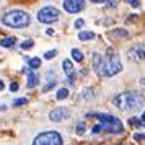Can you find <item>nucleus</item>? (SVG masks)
Wrapping results in <instances>:
<instances>
[{
	"label": "nucleus",
	"mask_w": 145,
	"mask_h": 145,
	"mask_svg": "<svg viewBox=\"0 0 145 145\" xmlns=\"http://www.w3.org/2000/svg\"><path fill=\"white\" fill-rule=\"evenodd\" d=\"M16 39H15L13 36H7V38H3V39H0V46L2 47H13Z\"/></svg>",
	"instance_id": "obj_14"
},
{
	"label": "nucleus",
	"mask_w": 145,
	"mask_h": 145,
	"mask_svg": "<svg viewBox=\"0 0 145 145\" xmlns=\"http://www.w3.org/2000/svg\"><path fill=\"white\" fill-rule=\"evenodd\" d=\"M31 21V16L25 12V10H10L2 16V23L5 26L10 28H16V29H21V28H26Z\"/></svg>",
	"instance_id": "obj_3"
},
{
	"label": "nucleus",
	"mask_w": 145,
	"mask_h": 145,
	"mask_svg": "<svg viewBox=\"0 0 145 145\" xmlns=\"http://www.w3.org/2000/svg\"><path fill=\"white\" fill-rule=\"evenodd\" d=\"M91 64H93V70L96 72V75H99V77H101V69H103V56H101L99 52H93Z\"/></svg>",
	"instance_id": "obj_11"
},
{
	"label": "nucleus",
	"mask_w": 145,
	"mask_h": 145,
	"mask_svg": "<svg viewBox=\"0 0 145 145\" xmlns=\"http://www.w3.org/2000/svg\"><path fill=\"white\" fill-rule=\"evenodd\" d=\"M129 125H137V127H140L142 125V122H140V118H135V116H132V118H129Z\"/></svg>",
	"instance_id": "obj_20"
},
{
	"label": "nucleus",
	"mask_w": 145,
	"mask_h": 145,
	"mask_svg": "<svg viewBox=\"0 0 145 145\" xmlns=\"http://www.w3.org/2000/svg\"><path fill=\"white\" fill-rule=\"evenodd\" d=\"M134 140H145V134H134Z\"/></svg>",
	"instance_id": "obj_28"
},
{
	"label": "nucleus",
	"mask_w": 145,
	"mask_h": 145,
	"mask_svg": "<svg viewBox=\"0 0 145 145\" xmlns=\"http://www.w3.org/2000/svg\"><path fill=\"white\" fill-rule=\"evenodd\" d=\"M99 132H103V127H101V124H96L91 127V134H99Z\"/></svg>",
	"instance_id": "obj_25"
},
{
	"label": "nucleus",
	"mask_w": 145,
	"mask_h": 145,
	"mask_svg": "<svg viewBox=\"0 0 145 145\" xmlns=\"http://www.w3.org/2000/svg\"><path fill=\"white\" fill-rule=\"evenodd\" d=\"M140 83H142V85L145 86V77H144V78H142V80H140Z\"/></svg>",
	"instance_id": "obj_33"
},
{
	"label": "nucleus",
	"mask_w": 145,
	"mask_h": 145,
	"mask_svg": "<svg viewBox=\"0 0 145 145\" xmlns=\"http://www.w3.org/2000/svg\"><path fill=\"white\" fill-rule=\"evenodd\" d=\"M140 122H142V125L145 127V111H144V114H142V118H140Z\"/></svg>",
	"instance_id": "obj_31"
},
{
	"label": "nucleus",
	"mask_w": 145,
	"mask_h": 145,
	"mask_svg": "<svg viewBox=\"0 0 145 145\" xmlns=\"http://www.w3.org/2000/svg\"><path fill=\"white\" fill-rule=\"evenodd\" d=\"M3 88H5V83H3V80H0V91H2Z\"/></svg>",
	"instance_id": "obj_32"
},
{
	"label": "nucleus",
	"mask_w": 145,
	"mask_h": 145,
	"mask_svg": "<svg viewBox=\"0 0 145 145\" xmlns=\"http://www.w3.org/2000/svg\"><path fill=\"white\" fill-rule=\"evenodd\" d=\"M72 59L75 62H82L83 60V52L80 49H72Z\"/></svg>",
	"instance_id": "obj_19"
},
{
	"label": "nucleus",
	"mask_w": 145,
	"mask_h": 145,
	"mask_svg": "<svg viewBox=\"0 0 145 145\" xmlns=\"http://www.w3.org/2000/svg\"><path fill=\"white\" fill-rule=\"evenodd\" d=\"M38 77H36V73L34 72H31V70H28V83H26V86L31 90V88H34V86L38 85Z\"/></svg>",
	"instance_id": "obj_13"
},
{
	"label": "nucleus",
	"mask_w": 145,
	"mask_h": 145,
	"mask_svg": "<svg viewBox=\"0 0 145 145\" xmlns=\"http://www.w3.org/2000/svg\"><path fill=\"white\" fill-rule=\"evenodd\" d=\"M26 103H28L26 98H18L13 101V106H23V105H26Z\"/></svg>",
	"instance_id": "obj_24"
},
{
	"label": "nucleus",
	"mask_w": 145,
	"mask_h": 145,
	"mask_svg": "<svg viewBox=\"0 0 145 145\" xmlns=\"http://www.w3.org/2000/svg\"><path fill=\"white\" fill-rule=\"evenodd\" d=\"M119 72H122V64L119 56L112 49H108L103 57V69H101V77H114Z\"/></svg>",
	"instance_id": "obj_4"
},
{
	"label": "nucleus",
	"mask_w": 145,
	"mask_h": 145,
	"mask_svg": "<svg viewBox=\"0 0 145 145\" xmlns=\"http://www.w3.org/2000/svg\"><path fill=\"white\" fill-rule=\"evenodd\" d=\"M28 67H29L31 70L39 69V67H41V59H39V57H33V59H29V60H28Z\"/></svg>",
	"instance_id": "obj_17"
},
{
	"label": "nucleus",
	"mask_w": 145,
	"mask_h": 145,
	"mask_svg": "<svg viewBox=\"0 0 145 145\" xmlns=\"http://www.w3.org/2000/svg\"><path fill=\"white\" fill-rule=\"evenodd\" d=\"M129 59L132 60H144L145 59V51L142 49V46H134L129 49Z\"/></svg>",
	"instance_id": "obj_10"
},
{
	"label": "nucleus",
	"mask_w": 145,
	"mask_h": 145,
	"mask_svg": "<svg viewBox=\"0 0 145 145\" xmlns=\"http://www.w3.org/2000/svg\"><path fill=\"white\" fill-rule=\"evenodd\" d=\"M56 98L59 99V101L69 98V90H67V88H59V90H57V95H56Z\"/></svg>",
	"instance_id": "obj_18"
},
{
	"label": "nucleus",
	"mask_w": 145,
	"mask_h": 145,
	"mask_svg": "<svg viewBox=\"0 0 145 145\" xmlns=\"http://www.w3.org/2000/svg\"><path fill=\"white\" fill-rule=\"evenodd\" d=\"M93 3H105V2H109V0H90Z\"/></svg>",
	"instance_id": "obj_30"
},
{
	"label": "nucleus",
	"mask_w": 145,
	"mask_h": 145,
	"mask_svg": "<svg viewBox=\"0 0 145 145\" xmlns=\"http://www.w3.org/2000/svg\"><path fill=\"white\" fill-rule=\"evenodd\" d=\"M95 36H96V34L93 33V31H80L78 39L80 41H91V39H95Z\"/></svg>",
	"instance_id": "obj_15"
},
{
	"label": "nucleus",
	"mask_w": 145,
	"mask_h": 145,
	"mask_svg": "<svg viewBox=\"0 0 145 145\" xmlns=\"http://www.w3.org/2000/svg\"><path fill=\"white\" fill-rule=\"evenodd\" d=\"M36 18L39 23H46V25H51V23H56L59 20V10L54 7H42L38 12Z\"/></svg>",
	"instance_id": "obj_6"
},
{
	"label": "nucleus",
	"mask_w": 145,
	"mask_h": 145,
	"mask_svg": "<svg viewBox=\"0 0 145 145\" xmlns=\"http://www.w3.org/2000/svg\"><path fill=\"white\" fill-rule=\"evenodd\" d=\"M18 83H10V91H18Z\"/></svg>",
	"instance_id": "obj_29"
},
{
	"label": "nucleus",
	"mask_w": 145,
	"mask_h": 145,
	"mask_svg": "<svg viewBox=\"0 0 145 145\" xmlns=\"http://www.w3.org/2000/svg\"><path fill=\"white\" fill-rule=\"evenodd\" d=\"M62 70H64V73L69 77V83L72 85V83H73V78H75V67H73L72 60H69V59H64V60H62Z\"/></svg>",
	"instance_id": "obj_9"
},
{
	"label": "nucleus",
	"mask_w": 145,
	"mask_h": 145,
	"mask_svg": "<svg viewBox=\"0 0 145 145\" xmlns=\"http://www.w3.org/2000/svg\"><path fill=\"white\" fill-rule=\"evenodd\" d=\"M80 98H82V99H93V98H95L93 88H90V86L83 88V91H82V96H80Z\"/></svg>",
	"instance_id": "obj_16"
},
{
	"label": "nucleus",
	"mask_w": 145,
	"mask_h": 145,
	"mask_svg": "<svg viewBox=\"0 0 145 145\" xmlns=\"http://www.w3.org/2000/svg\"><path fill=\"white\" fill-rule=\"evenodd\" d=\"M112 105L121 111H137L145 106V96L138 91H124L112 98Z\"/></svg>",
	"instance_id": "obj_1"
},
{
	"label": "nucleus",
	"mask_w": 145,
	"mask_h": 145,
	"mask_svg": "<svg viewBox=\"0 0 145 145\" xmlns=\"http://www.w3.org/2000/svg\"><path fill=\"white\" fill-rule=\"evenodd\" d=\"M119 145H124V144H119Z\"/></svg>",
	"instance_id": "obj_34"
},
{
	"label": "nucleus",
	"mask_w": 145,
	"mask_h": 145,
	"mask_svg": "<svg viewBox=\"0 0 145 145\" xmlns=\"http://www.w3.org/2000/svg\"><path fill=\"white\" fill-rule=\"evenodd\" d=\"M88 116H93L99 121V124L103 127V132H109V134H122L124 132V124L121 122L112 114H105V112H91Z\"/></svg>",
	"instance_id": "obj_2"
},
{
	"label": "nucleus",
	"mask_w": 145,
	"mask_h": 145,
	"mask_svg": "<svg viewBox=\"0 0 145 145\" xmlns=\"http://www.w3.org/2000/svg\"><path fill=\"white\" fill-rule=\"evenodd\" d=\"M75 132L82 135V134H85V122H78V124L75 125Z\"/></svg>",
	"instance_id": "obj_21"
},
{
	"label": "nucleus",
	"mask_w": 145,
	"mask_h": 145,
	"mask_svg": "<svg viewBox=\"0 0 145 145\" xmlns=\"http://www.w3.org/2000/svg\"><path fill=\"white\" fill-rule=\"evenodd\" d=\"M109 36L111 38H127L129 36V31L124 29V28H114L109 31Z\"/></svg>",
	"instance_id": "obj_12"
},
{
	"label": "nucleus",
	"mask_w": 145,
	"mask_h": 145,
	"mask_svg": "<svg viewBox=\"0 0 145 145\" xmlns=\"http://www.w3.org/2000/svg\"><path fill=\"white\" fill-rule=\"evenodd\" d=\"M124 2H125V3H129L131 7H135V8L140 5V3H138V0H124Z\"/></svg>",
	"instance_id": "obj_27"
},
{
	"label": "nucleus",
	"mask_w": 145,
	"mask_h": 145,
	"mask_svg": "<svg viewBox=\"0 0 145 145\" xmlns=\"http://www.w3.org/2000/svg\"><path fill=\"white\" fill-rule=\"evenodd\" d=\"M69 116H70V109H67V108H56L49 112V119L52 122H60V121L67 119Z\"/></svg>",
	"instance_id": "obj_8"
},
{
	"label": "nucleus",
	"mask_w": 145,
	"mask_h": 145,
	"mask_svg": "<svg viewBox=\"0 0 145 145\" xmlns=\"http://www.w3.org/2000/svg\"><path fill=\"white\" fill-rule=\"evenodd\" d=\"M33 145H64V140L57 131H46L34 137Z\"/></svg>",
	"instance_id": "obj_5"
},
{
	"label": "nucleus",
	"mask_w": 145,
	"mask_h": 145,
	"mask_svg": "<svg viewBox=\"0 0 145 145\" xmlns=\"http://www.w3.org/2000/svg\"><path fill=\"white\" fill-rule=\"evenodd\" d=\"M33 46H34V42L31 39H26V41L21 42V49H25V51H26V49H31Z\"/></svg>",
	"instance_id": "obj_22"
},
{
	"label": "nucleus",
	"mask_w": 145,
	"mask_h": 145,
	"mask_svg": "<svg viewBox=\"0 0 145 145\" xmlns=\"http://www.w3.org/2000/svg\"><path fill=\"white\" fill-rule=\"evenodd\" d=\"M73 25H75V28H77V29H80V28H83V26H85V21H83V20H80V18H78V20L75 21Z\"/></svg>",
	"instance_id": "obj_26"
},
{
	"label": "nucleus",
	"mask_w": 145,
	"mask_h": 145,
	"mask_svg": "<svg viewBox=\"0 0 145 145\" xmlns=\"http://www.w3.org/2000/svg\"><path fill=\"white\" fill-rule=\"evenodd\" d=\"M85 8V0H64V10L67 13H78Z\"/></svg>",
	"instance_id": "obj_7"
},
{
	"label": "nucleus",
	"mask_w": 145,
	"mask_h": 145,
	"mask_svg": "<svg viewBox=\"0 0 145 145\" xmlns=\"http://www.w3.org/2000/svg\"><path fill=\"white\" fill-rule=\"evenodd\" d=\"M56 56H57V49H52V51H47V52L44 54V59H52Z\"/></svg>",
	"instance_id": "obj_23"
},
{
	"label": "nucleus",
	"mask_w": 145,
	"mask_h": 145,
	"mask_svg": "<svg viewBox=\"0 0 145 145\" xmlns=\"http://www.w3.org/2000/svg\"><path fill=\"white\" fill-rule=\"evenodd\" d=\"M144 145H145V144H144Z\"/></svg>",
	"instance_id": "obj_35"
}]
</instances>
